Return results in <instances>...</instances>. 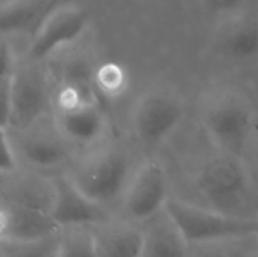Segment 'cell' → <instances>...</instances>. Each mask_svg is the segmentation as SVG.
<instances>
[{"instance_id":"6da1fadb","label":"cell","mask_w":258,"mask_h":257,"mask_svg":"<svg viewBox=\"0 0 258 257\" xmlns=\"http://www.w3.org/2000/svg\"><path fill=\"white\" fill-rule=\"evenodd\" d=\"M194 185L201 206L237 218L258 215V194L242 156L218 150L200 165Z\"/></svg>"},{"instance_id":"7a4b0ae2","label":"cell","mask_w":258,"mask_h":257,"mask_svg":"<svg viewBox=\"0 0 258 257\" xmlns=\"http://www.w3.org/2000/svg\"><path fill=\"white\" fill-rule=\"evenodd\" d=\"M68 176L89 198L110 209L121 204L133 173L124 153L104 150L85 159Z\"/></svg>"},{"instance_id":"3957f363","label":"cell","mask_w":258,"mask_h":257,"mask_svg":"<svg viewBox=\"0 0 258 257\" xmlns=\"http://www.w3.org/2000/svg\"><path fill=\"white\" fill-rule=\"evenodd\" d=\"M203 126L218 150L242 156L254 130V112L239 95L224 94L203 109Z\"/></svg>"},{"instance_id":"277c9868","label":"cell","mask_w":258,"mask_h":257,"mask_svg":"<svg viewBox=\"0 0 258 257\" xmlns=\"http://www.w3.org/2000/svg\"><path fill=\"white\" fill-rule=\"evenodd\" d=\"M166 211L174 218L190 245L243 233L252 230L254 227V218L225 215L222 212L177 197H169Z\"/></svg>"},{"instance_id":"5b68a950","label":"cell","mask_w":258,"mask_h":257,"mask_svg":"<svg viewBox=\"0 0 258 257\" xmlns=\"http://www.w3.org/2000/svg\"><path fill=\"white\" fill-rule=\"evenodd\" d=\"M169 197V176L165 165L156 158H148L133 173L122 197V218L142 224L162 212Z\"/></svg>"},{"instance_id":"8992f818","label":"cell","mask_w":258,"mask_h":257,"mask_svg":"<svg viewBox=\"0 0 258 257\" xmlns=\"http://www.w3.org/2000/svg\"><path fill=\"white\" fill-rule=\"evenodd\" d=\"M183 118L184 106L177 95L151 89L138 98L132 112V129L141 142L159 145L177 130Z\"/></svg>"},{"instance_id":"52a82bcc","label":"cell","mask_w":258,"mask_h":257,"mask_svg":"<svg viewBox=\"0 0 258 257\" xmlns=\"http://www.w3.org/2000/svg\"><path fill=\"white\" fill-rule=\"evenodd\" d=\"M54 204L51 215L56 223L65 227H94L112 218V211L89 198L68 174L53 179Z\"/></svg>"},{"instance_id":"ba28073f","label":"cell","mask_w":258,"mask_h":257,"mask_svg":"<svg viewBox=\"0 0 258 257\" xmlns=\"http://www.w3.org/2000/svg\"><path fill=\"white\" fill-rule=\"evenodd\" d=\"M88 27L85 9L73 5H62L53 9L35 30L29 55L33 61L50 56L57 48L77 41Z\"/></svg>"},{"instance_id":"9c48e42d","label":"cell","mask_w":258,"mask_h":257,"mask_svg":"<svg viewBox=\"0 0 258 257\" xmlns=\"http://www.w3.org/2000/svg\"><path fill=\"white\" fill-rule=\"evenodd\" d=\"M62 227L51 214L5 203L0 211V239L39 241L57 236Z\"/></svg>"},{"instance_id":"30bf717a","label":"cell","mask_w":258,"mask_h":257,"mask_svg":"<svg viewBox=\"0 0 258 257\" xmlns=\"http://www.w3.org/2000/svg\"><path fill=\"white\" fill-rule=\"evenodd\" d=\"M91 229L100 257H142V224L128 221L125 218H112Z\"/></svg>"},{"instance_id":"8fae6325","label":"cell","mask_w":258,"mask_h":257,"mask_svg":"<svg viewBox=\"0 0 258 257\" xmlns=\"http://www.w3.org/2000/svg\"><path fill=\"white\" fill-rule=\"evenodd\" d=\"M142 257H190V244L166 208L142 223Z\"/></svg>"},{"instance_id":"7c38bea8","label":"cell","mask_w":258,"mask_h":257,"mask_svg":"<svg viewBox=\"0 0 258 257\" xmlns=\"http://www.w3.org/2000/svg\"><path fill=\"white\" fill-rule=\"evenodd\" d=\"M218 50L234 61H249L258 56V18L233 17L218 32Z\"/></svg>"},{"instance_id":"4fadbf2b","label":"cell","mask_w":258,"mask_h":257,"mask_svg":"<svg viewBox=\"0 0 258 257\" xmlns=\"http://www.w3.org/2000/svg\"><path fill=\"white\" fill-rule=\"evenodd\" d=\"M45 105V88L38 73L30 70H17L12 101V123L21 127L30 126L42 115Z\"/></svg>"},{"instance_id":"5bb4252c","label":"cell","mask_w":258,"mask_h":257,"mask_svg":"<svg viewBox=\"0 0 258 257\" xmlns=\"http://www.w3.org/2000/svg\"><path fill=\"white\" fill-rule=\"evenodd\" d=\"M56 121L59 130L77 144H91L97 141L104 129V118L94 103L71 111H57Z\"/></svg>"},{"instance_id":"9a60e30c","label":"cell","mask_w":258,"mask_h":257,"mask_svg":"<svg viewBox=\"0 0 258 257\" xmlns=\"http://www.w3.org/2000/svg\"><path fill=\"white\" fill-rule=\"evenodd\" d=\"M47 15V0H11L2 6L0 29L3 36L36 30Z\"/></svg>"},{"instance_id":"2e32d148","label":"cell","mask_w":258,"mask_h":257,"mask_svg":"<svg viewBox=\"0 0 258 257\" xmlns=\"http://www.w3.org/2000/svg\"><path fill=\"white\" fill-rule=\"evenodd\" d=\"M190 257H258V235L252 230L190 245Z\"/></svg>"},{"instance_id":"e0dca14e","label":"cell","mask_w":258,"mask_h":257,"mask_svg":"<svg viewBox=\"0 0 258 257\" xmlns=\"http://www.w3.org/2000/svg\"><path fill=\"white\" fill-rule=\"evenodd\" d=\"M57 257H100L91 227H65L59 235Z\"/></svg>"},{"instance_id":"ac0fdd59","label":"cell","mask_w":258,"mask_h":257,"mask_svg":"<svg viewBox=\"0 0 258 257\" xmlns=\"http://www.w3.org/2000/svg\"><path fill=\"white\" fill-rule=\"evenodd\" d=\"M23 155L30 165L42 170L56 168L67 159L65 150L56 141L47 138H30L24 141Z\"/></svg>"},{"instance_id":"d6986e66","label":"cell","mask_w":258,"mask_h":257,"mask_svg":"<svg viewBox=\"0 0 258 257\" xmlns=\"http://www.w3.org/2000/svg\"><path fill=\"white\" fill-rule=\"evenodd\" d=\"M59 235L39 241L0 239V257H57Z\"/></svg>"},{"instance_id":"ffe728a7","label":"cell","mask_w":258,"mask_h":257,"mask_svg":"<svg viewBox=\"0 0 258 257\" xmlns=\"http://www.w3.org/2000/svg\"><path fill=\"white\" fill-rule=\"evenodd\" d=\"M94 83L104 95L116 97L127 86V73L122 65L116 62H106L95 70Z\"/></svg>"},{"instance_id":"44dd1931","label":"cell","mask_w":258,"mask_h":257,"mask_svg":"<svg viewBox=\"0 0 258 257\" xmlns=\"http://www.w3.org/2000/svg\"><path fill=\"white\" fill-rule=\"evenodd\" d=\"M0 145H2V158H0V170L2 174H14L18 168V156L14 148L12 141L8 136L6 127L0 130Z\"/></svg>"},{"instance_id":"7402d4cb","label":"cell","mask_w":258,"mask_h":257,"mask_svg":"<svg viewBox=\"0 0 258 257\" xmlns=\"http://www.w3.org/2000/svg\"><path fill=\"white\" fill-rule=\"evenodd\" d=\"M204 8L213 14L219 15H231L239 12L246 0H201Z\"/></svg>"},{"instance_id":"603a6c76","label":"cell","mask_w":258,"mask_h":257,"mask_svg":"<svg viewBox=\"0 0 258 257\" xmlns=\"http://www.w3.org/2000/svg\"><path fill=\"white\" fill-rule=\"evenodd\" d=\"M67 2L68 0H47V15L53 11V9H56V8H59V6H62V5H67ZM45 15V17H47Z\"/></svg>"},{"instance_id":"cb8c5ba5","label":"cell","mask_w":258,"mask_h":257,"mask_svg":"<svg viewBox=\"0 0 258 257\" xmlns=\"http://www.w3.org/2000/svg\"><path fill=\"white\" fill-rule=\"evenodd\" d=\"M252 229H254V232L258 235V215L254 218V227Z\"/></svg>"}]
</instances>
